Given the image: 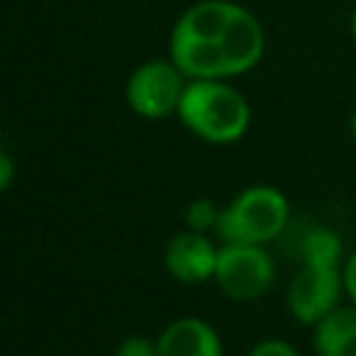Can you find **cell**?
<instances>
[{"label":"cell","mask_w":356,"mask_h":356,"mask_svg":"<svg viewBox=\"0 0 356 356\" xmlns=\"http://www.w3.org/2000/svg\"><path fill=\"white\" fill-rule=\"evenodd\" d=\"M220 248L203 231H181L164 245V267L181 284H203L214 278Z\"/></svg>","instance_id":"52a82bcc"},{"label":"cell","mask_w":356,"mask_h":356,"mask_svg":"<svg viewBox=\"0 0 356 356\" xmlns=\"http://www.w3.org/2000/svg\"><path fill=\"white\" fill-rule=\"evenodd\" d=\"M350 136L356 139V108L350 111Z\"/></svg>","instance_id":"2e32d148"},{"label":"cell","mask_w":356,"mask_h":356,"mask_svg":"<svg viewBox=\"0 0 356 356\" xmlns=\"http://www.w3.org/2000/svg\"><path fill=\"white\" fill-rule=\"evenodd\" d=\"M342 273H345V295L350 298V303H356V250L348 256Z\"/></svg>","instance_id":"5bb4252c"},{"label":"cell","mask_w":356,"mask_h":356,"mask_svg":"<svg viewBox=\"0 0 356 356\" xmlns=\"http://www.w3.org/2000/svg\"><path fill=\"white\" fill-rule=\"evenodd\" d=\"M289 225V200L281 189L256 184L234 195V200L220 211L214 234L222 242L267 245L278 239Z\"/></svg>","instance_id":"3957f363"},{"label":"cell","mask_w":356,"mask_h":356,"mask_svg":"<svg viewBox=\"0 0 356 356\" xmlns=\"http://www.w3.org/2000/svg\"><path fill=\"white\" fill-rule=\"evenodd\" d=\"M114 356H159V342L145 334H131L117 345Z\"/></svg>","instance_id":"7c38bea8"},{"label":"cell","mask_w":356,"mask_h":356,"mask_svg":"<svg viewBox=\"0 0 356 356\" xmlns=\"http://www.w3.org/2000/svg\"><path fill=\"white\" fill-rule=\"evenodd\" d=\"M189 78L181 67L167 58H150L139 64L125 81V103L142 120H164L178 114Z\"/></svg>","instance_id":"277c9868"},{"label":"cell","mask_w":356,"mask_h":356,"mask_svg":"<svg viewBox=\"0 0 356 356\" xmlns=\"http://www.w3.org/2000/svg\"><path fill=\"white\" fill-rule=\"evenodd\" d=\"M312 345L317 356H356V303L337 306L314 323Z\"/></svg>","instance_id":"9c48e42d"},{"label":"cell","mask_w":356,"mask_h":356,"mask_svg":"<svg viewBox=\"0 0 356 356\" xmlns=\"http://www.w3.org/2000/svg\"><path fill=\"white\" fill-rule=\"evenodd\" d=\"M342 261V236L325 225H314L300 239V264H328L339 267Z\"/></svg>","instance_id":"30bf717a"},{"label":"cell","mask_w":356,"mask_h":356,"mask_svg":"<svg viewBox=\"0 0 356 356\" xmlns=\"http://www.w3.org/2000/svg\"><path fill=\"white\" fill-rule=\"evenodd\" d=\"M178 120L209 145H234L250 128V103L225 78H189Z\"/></svg>","instance_id":"7a4b0ae2"},{"label":"cell","mask_w":356,"mask_h":356,"mask_svg":"<svg viewBox=\"0 0 356 356\" xmlns=\"http://www.w3.org/2000/svg\"><path fill=\"white\" fill-rule=\"evenodd\" d=\"M220 211L222 209H217V203L211 200V197H197V200H192L189 206H186V211H184V220H186V228H192V231H214L217 228V220H220Z\"/></svg>","instance_id":"8fae6325"},{"label":"cell","mask_w":356,"mask_h":356,"mask_svg":"<svg viewBox=\"0 0 356 356\" xmlns=\"http://www.w3.org/2000/svg\"><path fill=\"white\" fill-rule=\"evenodd\" d=\"M248 356H298L295 345H289L286 339H278V337H270V339H261L250 348Z\"/></svg>","instance_id":"4fadbf2b"},{"label":"cell","mask_w":356,"mask_h":356,"mask_svg":"<svg viewBox=\"0 0 356 356\" xmlns=\"http://www.w3.org/2000/svg\"><path fill=\"white\" fill-rule=\"evenodd\" d=\"M214 281L231 300H259L275 284V261L264 245L225 242L217 256Z\"/></svg>","instance_id":"5b68a950"},{"label":"cell","mask_w":356,"mask_h":356,"mask_svg":"<svg viewBox=\"0 0 356 356\" xmlns=\"http://www.w3.org/2000/svg\"><path fill=\"white\" fill-rule=\"evenodd\" d=\"M350 36H353V44H356V8H353V17H350Z\"/></svg>","instance_id":"e0dca14e"},{"label":"cell","mask_w":356,"mask_h":356,"mask_svg":"<svg viewBox=\"0 0 356 356\" xmlns=\"http://www.w3.org/2000/svg\"><path fill=\"white\" fill-rule=\"evenodd\" d=\"M259 17L234 0H197L181 11L167 53L186 78H236L264 56Z\"/></svg>","instance_id":"6da1fadb"},{"label":"cell","mask_w":356,"mask_h":356,"mask_svg":"<svg viewBox=\"0 0 356 356\" xmlns=\"http://www.w3.org/2000/svg\"><path fill=\"white\" fill-rule=\"evenodd\" d=\"M159 356H222L217 328L200 317H175L156 337Z\"/></svg>","instance_id":"ba28073f"},{"label":"cell","mask_w":356,"mask_h":356,"mask_svg":"<svg viewBox=\"0 0 356 356\" xmlns=\"http://www.w3.org/2000/svg\"><path fill=\"white\" fill-rule=\"evenodd\" d=\"M342 292H345V273H342V267L300 264V270L295 273V278L289 284L286 306H289V314L300 325H314L331 309L339 306Z\"/></svg>","instance_id":"8992f818"},{"label":"cell","mask_w":356,"mask_h":356,"mask_svg":"<svg viewBox=\"0 0 356 356\" xmlns=\"http://www.w3.org/2000/svg\"><path fill=\"white\" fill-rule=\"evenodd\" d=\"M11 181H14V164H11V156L3 150L0 153V189L6 192L11 186Z\"/></svg>","instance_id":"9a60e30c"}]
</instances>
